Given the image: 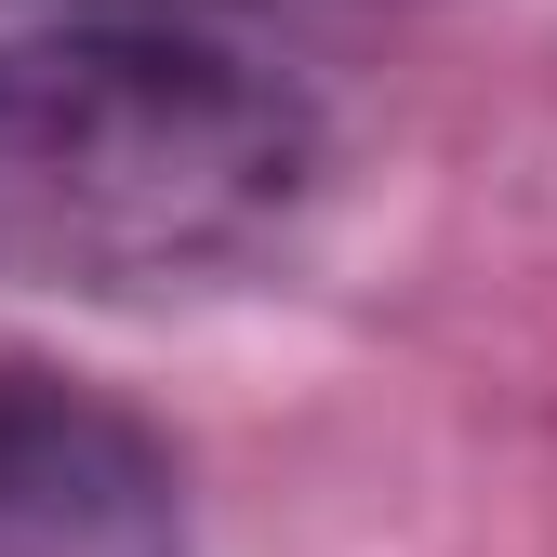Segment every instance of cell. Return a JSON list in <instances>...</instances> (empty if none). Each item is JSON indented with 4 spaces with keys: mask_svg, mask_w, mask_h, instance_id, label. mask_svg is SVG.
Wrapping results in <instances>:
<instances>
[{
    "mask_svg": "<svg viewBox=\"0 0 557 557\" xmlns=\"http://www.w3.org/2000/svg\"><path fill=\"white\" fill-rule=\"evenodd\" d=\"M0 557H186L173 451L66 372H0Z\"/></svg>",
    "mask_w": 557,
    "mask_h": 557,
    "instance_id": "7a4b0ae2",
    "label": "cell"
},
{
    "mask_svg": "<svg viewBox=\"0 0 557 557\" xmlns=\"http://www.w3.org/2000/svg\"><path fill=\"white\" fill-rule=\"evenodd\" d=\"M319 199V107L186 27L0 40V278L66 306H186L252 278Z\"/></svg>",
    "mask_w": 557,
    "mask_h": 557,
    "instance_id": "6da1fadb",
    "label": "cell"
}]
</instances>
